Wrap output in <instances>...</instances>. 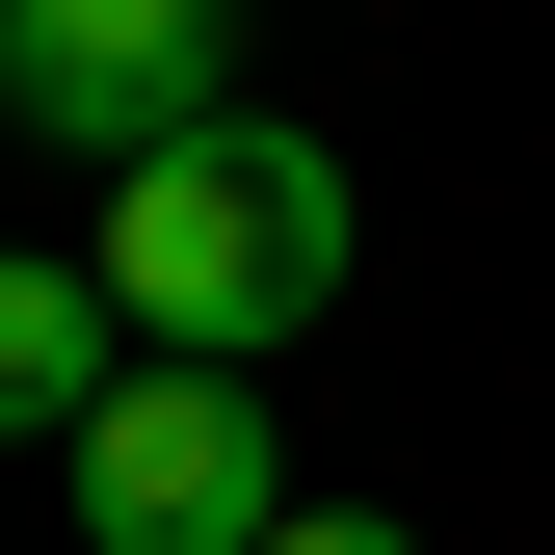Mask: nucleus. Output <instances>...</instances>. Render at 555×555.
Instances as JSON below:
<instances>
[{
    "mask_svg": "<svg viewBox=\"0 0 555 555\" xmlns=\"http://www.w3.org/2000/svg\"><path fill=\"white\" fill-rule=\"evenodd\" d=\"M80 529H106V555H264V529H292L264 397H238V371H106V397H80Z\"/></svg>",
    "mask_w": 555,
    "mask_h": 555,
    "instance_id": "2",
    "label": "nucleus"
},
{
    "mask_svg": "<svg viewBox=\"0 0 555 555\" xmlns=\"http://www.w3.org/2000/svg\"><path fill=\"white\" fill-rule=\"evenodd\" d=\"M132 371V344H106V292H80V264H0V450H80V397Z\"/></svg>",
    "mask_w": 555,
    "mask_h": 555,
    "instance_id": "4",
    "label": "nucleus"
},
{
    "mask_svg": "<svg viewBox=\"0 0 555 555\" xmlns=\"http://www.w3.org/2000/svg\"><path fill=\"white\" fill-rule=\"evenodd\" d=\"M80 292H106V344H159V371H264V344L344 318V159H318L292 106H212L185 159L106 185Z\"/></svg>",
    "mask_w": 555,
    "mask_h": 555,
    "instance_id": "1",
    "label": "nucleus"
},
{
    "mask_svg": "<svg viewBox=\"0 0 555 555\" xmlns=\"http://www.w3.org/2000/svg\"><path fill=\"white\" fill-rule=\"evenodd\" d=\"M264 555H424V529H397V503H292Z\"/></svg>",
    "mask_w": 555,
    "mask_h": 555,
    "instance_id": "5",
    "label": "nucleus"
},
{
    "mask_svg": "<svg viewBox=\"0 0 555 555\" xmlns=\"http://www.w3.org/2000/svg\"><path fill=\"white\" fill-rule=\"evenodd\" d=\"M212 80H238V0H0V106L80 132L106 185L185 159V132H212Z\"/></svg>",
    "mask_w": 555,
    "mask_h": 555,
    "instance_id": "3",
    "label": "nucleus"
}]
</instances>
